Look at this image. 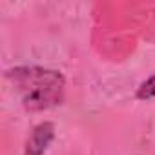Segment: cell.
I'll use <instances>...</instances> for the list:
<instances>
[{"instance_id": "3957f363", "label": "cell", "mask_w": 155, "mask_h": 155, "mask_svg": "<svg viewBox=\"0 0 155 155\" xmlns=\"http://www.w3.org/2000/svg\"><path fill=\"white\" fill-rule=\"evenodd\" d=\"M155 97V75H151L150 79H146L139 88H137V99L139 101H148Z\"/></svg>"}, {"instance_id": "7a4b0ae2", "label": "cell", "mask_w": 155, "mask_h": 155, "mask_svg": "<svg viewBox=\"0 0 155 155\" xmlns=\"http://www.w3.org/2000/svg\"><path fill=\"white\" fill-rule=\"evenodd\" d=\"M53 137H55V126L51 122L38 124L31 131V137H29L22 155H42L48 150V146L51 144Z\"/></svg>"}, {"instance_id": "6da1fadb", "label": "cell", "mask_w": 155, "mask_h": 155, "mask_svg": "<svg viewBox=\"0 0 155 155\" xmlns=\"http://www.w3.org/2000/svg\"><path fill=\"white\" fill-rule=\"evenodd\" d=\"M28 111H44L62 104L66 79L60 71L38 66H18L6 71Z\"/></svg>"}]
</instances>
